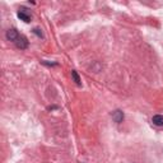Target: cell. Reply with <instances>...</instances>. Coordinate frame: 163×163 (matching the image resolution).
Wrapping results in <instances>:
<instances>
[{
    "label": "cell",
    "instance_id": "obj_1",
    "mask_svg": "<svg viewBox=\"0 0 163 163\" xmlns=\"http://www.w3.org/2000/svg\"><path fill=\"white\" fill-rule=\"evenodd\" d=\"M5 36H7V40H8V41H12V42H14V44H15V41L18 40V37H19L20 35L18 33V31H17L15 28H9V29L7 31Z\"/></svg>",
    "mask_w": 163,
    "mask_h": 163
},
{
    "label": "cell",
    "instance_id": "obj_2",
    "mask_svg": "<svg viewBox=\"0 0 163 163\" xmlns=\"http://www.w3.org/2000/svg\"><path fill=\"white\" fill-rule=\"evenodd\" d=\"M111 117H112V120L115 122H117V124H120V122H122L124 121V119H125V115H124V112L121 110H115L112 114H111Z\"/></svg>",
    "mask_w": 163,
    "mask_h": 163
},
{
    "label": "cell",
    "instance_id": "obj_3",
    "mask_svg": "<svg viewBox=\"0 0 163 163\" xmlns=\"http://www.w3.org/2000/svg\"><path fill=\"white\" fill-rule=\"evenodd\" d=\"M15 45H17V47L18 49H20V50H25L28 47V40L25 38L23 35H20L19 37H18V40L15 41Z\"/></svg>",
    "mask_w": 163,
    "mask_h": 163
},
{
    "label": "cell",
    "instance_id": "obj_4",
    "mask_svg": "<svg viewBox=\"0 0 163 163\" xmlns=\"http://www.w3.org/2000/svg\"><path fill=\"white\" fill-rule=\"evenodd\" d=\"M24 10H25V9L19 10V12H18V14H17V15H18V18H19L20 20H23V22H25V23H28V22H31V17H29V15H28V14H27V13H25Z\"/></svg>",
    "mask_w": 163,
    "mask_h": 163
},
{
    "label": "cell",
    "instance_id": "obj_5",
    "mask_svg": "<svg viewBox=\"0 0 163 163\" xmlns=\"http://www.w3.org/2000/svg\"><path fill=\"white\" fill-rule=\"evenodd\" d=\"M152 121H153L154 125L162 126L163 125V116H162V115H154L153 119H152Z\"/></svg>",
    "mask_w": 163,
    "mask_h": 163
},
{
    "label": "cell",
    "instance_id": "obj_6",
    "mask_svg": "<svg viewBox=\"0 0 163 163\" xmlns=\"http://www.w3.org/2000/svg\"><path fill=\"white\" fill-rule=\"evenodd\" d=\"M71 78L74 79V82H75L76 85H82V80H80V78H79L78 73H76L75 70H71Z\"/></svg>",
    "mask_w": 163,
    "mask_h": 163
},
{
    "label": "cell",
    "instance_id": "obj_7",
    "mask_svg": "<svg viewBox=\"0 0 163 163\" xmlns=\"http://www.w3.org/2000/svg\"><path fill=\"white\" fill-rule=\"evenodd\" d=\"M32 32L35 33L36 36L40 37V38H44V33H42V31H41L40 28H33V29H32Z\"/></svg>",
    "mask_w": 163,
    "mask_h": 163
}]
</instances>
